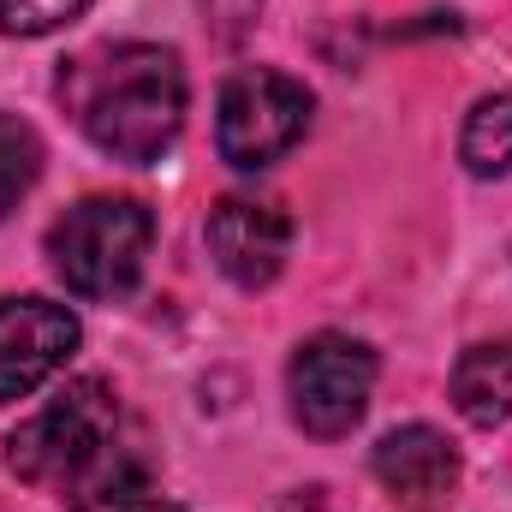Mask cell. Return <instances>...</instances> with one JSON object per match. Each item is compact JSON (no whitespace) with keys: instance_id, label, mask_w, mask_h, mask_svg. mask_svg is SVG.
<instances>
[{"instance_id":"cell-14","label":"cell","mask_w":512,"mask_h":512,"mask_svg":"<svg viewBox=\"0 0 512 512\" xmlns=\"http://www.w3.org/2000/svg\"><path fill=\"white\" fill-rule=\"evenodd\" d=\"M131 512H185V507H173V501H137Z\"/></svg>"},{"instance_id":"cell-3","label":"cell","mask_w":512,"mask_h":512,"mask_svg":"<svg viewBox=\"0 0 512 512\" xmlns=\"http://www.w3.org/2000/svg\"><path fill=\"white\" fill-rule=\"evenodd\" d=\"M149 209L131 197H84L72 203L54 233H48V262L78 298H126L149 262Z\"/></svg>"},{"instance_id":"cell-9","label":"cell","mask_w":512,"mask_h":512,"mask_svg":"<svg viewBox=\"0 0 512 512\" xmlns=\"http://www.w3.org/2000/svg\"><path fill=\"white\" fill-rule=\"evenodd\" d=\"M453 405L465 423L477 429H495L512 417V340H489V346H471L459 364H453Z\"/></svg>"},{"instance_id":"cell-12","label":"cell","mask_w":512,"mask_h":512,"mask_svg":"<svg viewBox=\"0 0 512 512\" xmlns=\"http://www.w3.org/2000/svg\"><path fill=\"white\" fill-rule=\"evenodd\" d=\"M84 12V0H0V30L6 36H48L60 24H72Z\"/></svg>"},{"instance_id":"cell-2","label":"cell","mask_w":512,"mask_h":512,"mask_svg":"<svg viewBox=\"0 0 512 512\" xmlns=\"http://www.w3.org/2000/svg\"><path fill=\"white\" fill-rule=\"evenodd\" d=\"M6 465L84 512L120 507L137 495V459L120 441V405L102 382H72L48 411H36L12 441Z\"/></svg>"},{"instance_id":"cell-11","label":"cell","mask_w":512,"mask_h":512,"mask_svg":"<svg viewBox=\"0 0 512 512\" xmlns=\"http://www.w3.org/2000/svg\"><path fill=\"white\" fill-rule=\"evenodd\" d=\"M36 173H42V137L24 120H0V221L30 197Z\"/></svg>"},{"instance_id":"cell-4","label":"cell","mask_w":512,"mask_h":512,"mask_svg":"<svg viewBox=\"0 0 512 512\" xmlns=\"http://www.w3.org/2000/svg\"><path fill=\"white\" fill-rule=\"evenodd\" d=\"M310 90L274 66H245L221 84L215 102V143L221 161H233L239 173L274 167L286 149H298V137L310 131Z\"/></svg>"},{"instance_id":"cell-6","label":"cell","mask_w":512,"mask_h":512,"mask_svg":"<svg viewBox=\"0 0 512 512\" xmlns=\"http://www.w3.org/2000/svg\"><path fill=\"white\" fill-rule=\"evenodd\" d=\"M78 352V316L48 298L0 304V405L30 399L66 358Z\"/></svg>"},{"instance_id":"cell-7","label":"cell","mask_w":512,"mask_h":512,"mask_svg":"<svg viewBox=\"0 0 512 512\" xmlns=\"http://www.w3.org/2000/svg\"><path fill=\"white\" fill-rule=\"evenodd\" d=\"M292 251V221L280 203H262V197H227L215 215H209V256L215 268L233 280V286H268Z\"/></svg>"},{"instance_id":"cell-5","label":"cell","mask_w":512,"mask_h":512,"mask_svg":"<svg viewBox=\"0 0 512 512\" xmlns=\"http://www.w3.org/2000/svg\"><path fill=\"white\" fill-rule=\"evenodd\" d=\"M370 387H376V352L352 334H316L292 352L286 364V399H292V417L304 435H346L364 405H370Z\"/></svg>"},{"instance_id":"cell-1","label":"cell","mask_w":512,"mask_h":512,"mask_svg":"<svg viewBox=\"0 0 512 512\" xmlns=\"http://www.w3.org/2000/svg\"><path fill=\"white\" fill-rule=\"evenodd\" d=\"M60 102L78 131L114 161H161L185 126V72L173 48L114 42L90 48L60 72Z\"/></svg>"},{"instance_id":"cell-8","label":"cell","mask_w":512,"mask_h":512,"mask_svg":"<svg viewBox=\"0 0 512 512\" xmlns=\"http://www.w3.org/2000/svg\"><path fill=\"white\" fill-rule=\"evenodd\" d=\"M376 483L405 512H441L447 495L459 489V453L441 429L405 423V429L382 435V447H376Z\"/></svg>"},{"instance_id":"cell-13","label":"cell","mask_w":512,"mask_h":512,"mask_svg":"<svg viewBox=\"0 0 512 512\" xmlns=\"http://www.w3.org/2000/svg\"><path fill=\"white\" fill-rule=\"evenodd\" d=\"M203 12H209L227 36H239V30H251V24H256L262 0H203Z\"/></svg>"},{"instance_id":"cell-10","label":"cell","mask_w":512,"mask_h":512,"mask_svg":"<svg viewBox=\"0 0 512 512\" xmlns=\"http://www.w3.org/2000/svg\"><path fill=\"white\" fill-rule=\"evenodd\" d=\"M459 161L477 179H501L512 167V96H483L459 131Z\"/></svg>"}]
</instances>
